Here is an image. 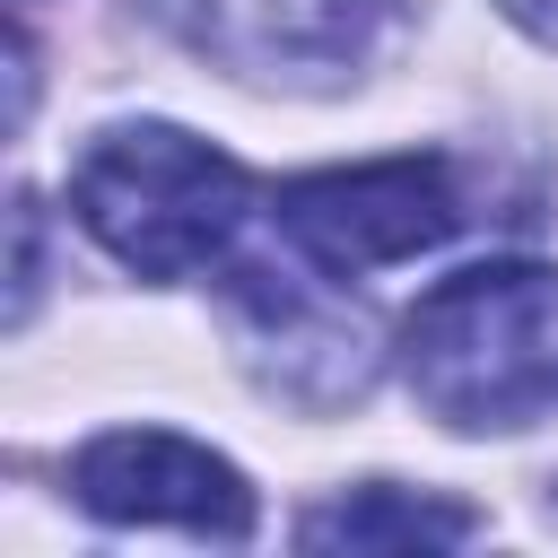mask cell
Listing matches in <instances>:
<instances>
[{
	"instance_id": "cell-1",
	"label": "cell",
	"mask_w": 558,
	"mask_h": 558,
	"mask_svg": "<svg viewBox=\"0 0 558 558\" xmlns=\"http://www.w3.org/2000/svg\"><path fill=\"white\" fill-rule=\"evenodd\" d=\"M401 375L427 418L462 436H506L558 410V270L471 262L436 279L401 323Z\"/></svg>"
},
{
	"instance_id": "cell-2",
	"label": "cell",
	"mask_w": 558,
	"mask_h": 558,
	"mask_svg": "<svg viewBox=\"0 0 558 558\" xmlns=\"http://www.w3.org/2000/svg\"><path fill=\"white\" fill-rule=\"evenodd\" d=\"M70 209L122 270L192 279L235 244V227L253 209V174L174 122H113L78 148Z\"/></svg>"
},
{
	"instance_id": "cell-3",
	"label": "cell",
	"mask_w": 558,
	"mask_h": 558,
	"mask_svg": "<svg viewBox=\"0 0 558 558\" xmlns=\"http://www.w3.org/2000/svg\"><path fill=\"white\" fill-rule=\"evenodd\" d=\"M453 227H462V192L445 157H375V166H323L279 183V235L340 279L410 262Z\"/></svg>"
},
{
	"instance_id": "cell-4",
	"label": "cell",
	"mask_w": 558,
	"mask_h": 558,
	"mask_svg": "<svg viewBox=\"0 0 558 558\" xmlns=\"http://www.w3.org/2000/svg\"><path fill=\"white\" fill-rule=\"evenodd\" d=\"M70 488L105 523H174L192 541H244L253 532V488L227 453L166 436V427H113L70 462Z\"/></svg>"
},
{
	"instance_id": "cell-5",
	"label": "cell",
	"mask_w": 558,
	"mask_h": 558,
	"mask_svg": "<svg viewBox=\"0 0 558 558\" xmlns=\"http://www.w3.org/2000/svg\"><path fill=\"white\" fill-rule=\"evenodd\" d=\"M480 514L453 497H401V488H349L340 506L305 514V549H453Z\"/></svg>"
},
{
	"instance_id": "cell-6",
	"label": "cell",
	"mask_w": 558,
	"mask_h": 558,
	"mask_svg": "<svg viewBox=\"0 0 558 558\" xmlns=\"http://www.w3.org/2000/svg\"><path fill=\"white\" fill-rule=\"evenodd\" d=\"M497 9H506L532 44H558V0H497Z\"/></svg>"
}]
</instances>
